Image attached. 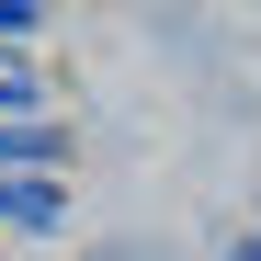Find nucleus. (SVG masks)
<instances>
[{"mask_svg": "<svg viewBox=\"0 0 261 261\" xmlns=\"http://www.w3.org/2000/svg\"><path fill=\"white\" fill-rule=\"evenodd\" d=\"M68 193H57V170H0V227H57Z\"/></svg>", "mask_w": 261, "mask_h": 261, "instance_id": "obj_1", "label": "nucleus"}, {"mask_svg": "<svg viewBox=\"0 0 261 261\" xmlns=\"http://www.w3.org/2000/svg\"><path fill=\"white\" fill-rule=\"evenodd\" d=\"M34 23H46V12H34V0H0V46H23Z\"/></svg>", "mask_w": 261, "mask_h": 261, "instance_id": "obj_2", "label": "nucleus"}, {"mask_svg": "<svg viewBox=\"0 0 261 261\" xmlns=\"http://www.w3.org/2000/svg\"><path fill=\"white\" fill-rule=\"evenodd\" d=\"M239 261H261V239H250V250H239Z\"/></svg>", "mask_w": 261, "mask_h": 261, "instance_id": "obj_3", "label": "nucleus"}]
</instances>
